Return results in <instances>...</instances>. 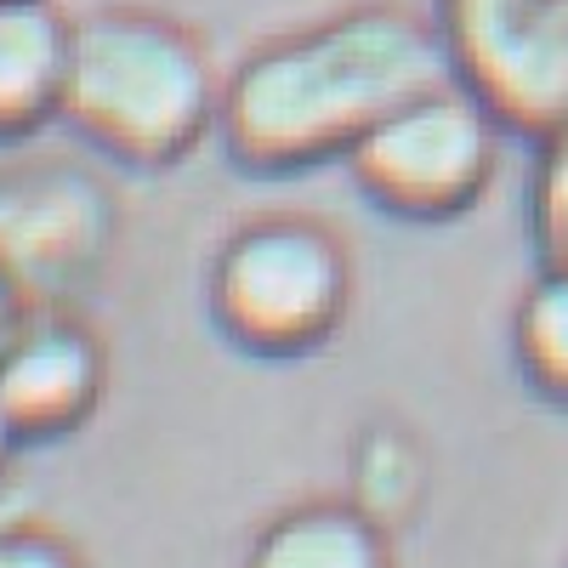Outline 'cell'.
Instances as JSON below:
<instances>
[{
    "instance_id": "obj_13",
    "label": "cell",
    "mask_w": 568,
    "mask_h": 568,
    "mask_svg": "<svg viewBox=\"0 0 568 568\" xmlns=\"http://www.w3.org/2000/svg\"><path fill=\"white\" fill-rule=\"evenodd\" d=\"M0 568H91V562L74 546V535H63L29 500H18L0 517Z\"/></svg>"
},
{
    "instance_id": "obj_4",
    "label": "cell",
    "mask_w": 568,
    "mask_h": 568,
    "mask_svg": "<svg viewBox=\"0 0 568 568\" xmlns=\"http://www.w3.org/2000/svg\"><path fill=\"white\" fill-rule=\"evenodd\" d=\"M506 125L449 74L415 91L342 160L353 187L398 222H455L500 176Z\"/></svg>"
},
{
    "instance_id": "obj_15",
    "label": "cell",
    "mask_w": 568,
    "mask_h": 568,
    "mask_svg": "<svg viewBox=\"0 0 568 568\" xmlns=\"http://www.w3.org/2000/svg\"><path fill=\"white\" fill-rule=\"evenodd\" d=\"M18 449H23V444L12 438V426L0 420V478H7V466H12V455H18Z\"/></svg>"
},
{
    "instance_id": "obj_14",
    "label": "cell",
    "mask_w": 568,
    "mask_h": 568,
    "mask_svg": "<svg viewBox=\"0 0 568 568\" xmlns=\"http://www.w3.org/2000/svg\"><path fill=\"white\" fill-rule=\"evenodd\" d=\"M29 296L18 291V278H7V273H0V353H7V342L18 336V324L29 318Z\"/></svg>"
},
{
    "instance_id": "obj_5",
    "label": "cell",
    "mask_w": 568,
    "mask_h": 568,
    "mask_svg": "<svg viewBox=\"0 0 568 568\" xmlns=\"http://www.w3.org/2000/svg\"><path fill=\"white\" fill-rule=\"evenodd\" d=\"M449 74L511 136L568 125V0H433Z\"/></svg>"
},
{
    "instance_id": "obj_8",
    "label": "cell",
    "mask_w": 568,
    "mask_h": 568,
    "mask_svg": "<svg viewBox=\"0 0 568 568\" xmlns=\"http://www.w3.org/2000/svg\"><path fill=\"white\" fill-rule=\"evenodd\" d=\"M74 18L58 0H0V142L63 120Z\"/></svg>"
},
{
    "instance_id": "obj_11",
    "label": "cell",
    "mask_w": 568,
    "mask_h": 568,
    "mask_svg": "<svg viewBox=\"0 0 568 568\" xmlns=\"http://www.w3.org/2000/svg\"><path fill=\"white\" fill-rule=\"evenodd\" d=\"M511 364L546 404L568 409V262H540L511 307Z\"/></svg>"
},
{
    "instance_id": "obj_10",
    "label": "cell",
    "mask_w": 568,
    "mask_h": 568,
    "mask_svg": "<svg viewBox=\"0 0 568 568\" xmlns=\"http://www.w3.org/2000/svg\"><path fill=\"white\" fill-rule=\"evenodd\" d=\"M426 449L398 420H364L347 455V500L369 511L382 529H404L426 500Z\"/></svg>"
},
{
    "instance_id": "obj_2",
    "label": "cell",
    "mask_w": 568,
    "mask_h": 568,
    "mask_svg": "<svg viewBox=\"0 0 568 568\" xmlns=\"http://www.w3.org/2000/svg\"><path fill=\"white\" fill-rule=\"evenodd\" d=\"M227 74L200 29L154 7L74 18L63 125L125 171H171L222 125Z\"/></svg>"
},
{
    "instance_id": "obj_9",
    "label": "cell",
    "mask_w": 568,
    "mask_h": 568,
    "mask_svg": "<svg viewBox=\"0 0 568 568\" xmlns=\"http://www.w3.org/2000/svg\"><path fill=\"white\" fill-rule=\"evenodd\" d=\"M240 568H398V546L347 495H307L251 535Z\"/></svg>"
},
{
    "instance_id": "obj_6",
    "label": "cell",
    "mask_w": 568,
    "mask_h": 568,
    "mask_svg": "<svg viewBox=\"0 0 568 568\" xmlns=\"http://www.w3.org/2000/svg\"><path fill=\"white\" fill-rule=\"evenodd\" d=\"M114 194L80 165L0 171V273L34 307H63L114 251Z\"/></svg>"
},
{
    "instance_id": "obj_3",
    "label": "cell",
    "mask_w": 568,
    "mask_h": 568,
    "mask_svg": "<svg viewBox=\"0 0 568 568\" xmlns=\"http://www.w3.org/2000/svg\"><path fill=\"white\" fill-rule=\"evenodd\" d=\"M353 251L324 216L262 211L233 222L205 267V313L245 358L291 364L342 336L353 313Z\"/></svg>"
},
{
    "instance_id": "obj_16",
    "label": "cell",
    "mask_w": 568,
    "mask_h": 568,
    "mask_svg": "<svg viewBox=\"0 0 568 568\" xmlns=\"http://www.w3.org/2000/svg\"><path fill=\"white\" fill-rule=\"evenodd\" d=\"M12 506H18V500H12V495H0V517H7V511H12Z\"/></svg>"
},
{
    "instance_id": "obj_1",
    "label": "cell",
    "mask_w": 568,
    "mask_h": 568,
    "mask_svg": "<svg viewBox=\"0 0 568 568\" xmlns=\"http://www.w3.org/2000/svg\"><path fill=\"white\" fill-rule=\"evenodd\" d=\"M449 80L433 12L409 0H353L284 29L227 69L222 149L251 176L342 165L415 91Z\"/></svg>"
},
{
    "instance_id": "obj_12",
    "label": "cell",
    "mask_w": 568,
    "mask_h": 568,
    "mask_svg": "<svg viewBox=\"0 0 568 568\" xmlns=\"http://www.w3.org/2000/svg\"><path fill=\"white\" fill-rule=\"evenodd\" d=\"M529 240L540 262H568V125L535 142L529 176Z\"/></svg>"
},
{
    "instance_id": "obj_7",
    "label": "cell",
    "mask_w": 568,
    "mask_h": 568,
    "mask_svg": "<svg viewBox=\"0 0 568 568\" xmlns=\"http://www.w3.org/2000/svg\"><path fill=\"white\" fill-rule=\"evenodd\" d=\"M109 347L69 307H29L0 353V420L23 449L74 438L103 409Z\"/></svg>"
}]
</instances>
